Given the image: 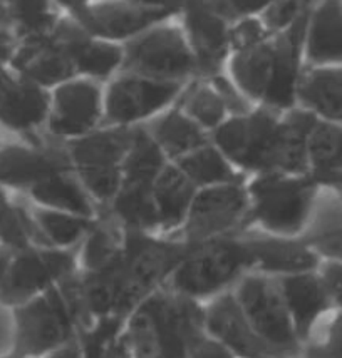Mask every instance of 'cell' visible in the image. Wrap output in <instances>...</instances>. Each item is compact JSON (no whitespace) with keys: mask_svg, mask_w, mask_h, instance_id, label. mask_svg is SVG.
I'll list each match as a JSON object with an SVG mask.
<instances>
[{"mask_svg":"<svg viewBox=\"0 0 342 358\" xmlns=\"http://www.w3.org/2000/svg\"><path fill=\"white\" fill-rule=\"evenodd\" d=\"M207 335L202 301L161 287L132 310L125 340L131 358H188Z\"/></svg>","mask_w":342,"mask_h":358,"instance_id":"obj_1","label":"cell"},{"mask_svg":"<svg viewBox=\"0 0 342 358\" xmlns=\"http://www.w3.org/2000/svg\"><path fill=\"white\" fill-rule=\"evenodd\" d=\"M245 185L250 229L275 236H303L322 187L310 174L262 173L247 178Z\"/></svg>","mask_w":342,"mask_h":358,"instance_id":"obj_2","label":"cell"},{"mask_svg":"<svg viewBox=\"0 0 342 358\" xmlns=\"http://www.w3.org/2000/svg\"><path fill=\"white\" fill-rule=\"evenodd\" d=\"M252 271V255L245 231L196 245H188L185 258L165 287L198 301H208L232 289Z\"/></svg>","mask_w":342,"mask_h":358,"instance_id":"obj_3","label":"cell"},{"mask_svg":"<svg viewBox=\"0 0 342 358\" xmlns=\"http://www.w3.org/2000/svg\"><path fill=\"white\" fill-rule=\"evenodd\" d=\"M188 251L186 243L156 233L125 231L119 263L118 317L126 318L165 287Z\"/></svg>","mask_w":342,"mask_h":358,"instance_id":"obj_4","label":"cell"},{"mask_svg":"<svg viewBox=\"0 0 342 358\" xmlns=\"http://www.w3.org/2000/svg\"><path fill=\"white\" fill-rule=\"evenodd\" d=\"M132 127L102 124L66 143L72 171L100 210H104L121 189L123 161L130 149Z\"/></svg>","mask_w":342,"mask_h":358,"instance_id":"obj_5","label":"cell"},{"mask_svg":"<svg viewBox=\"0 0 342 358\" xmlns=\"http://www.w3.org/2000/svg\"><path fill=\"white\" fill-rule=\"evenodd\" d=\"M121 71L182 84L198 78L193 50L178 15L160 20L123 44Z\"/></svg>","mask_w":342,"mask_h":358,"instance_id":"obj_6","label":"cell"},{"mask_svg":"<svg viewBox=\"0 0 342 358\" xmlns=\"http://www.w3.org/2000/svg\"><path fill=\"white\" fill-rule=\"evenodd\" d=\"M280 114L265 106L228 116L210 134L212 143L247 178L271 173Z\"/></svg>","mask_w":342,"mask_h":358,"instance_id":"obj_7","label":"cell"},{"mask_svg":"<svg viewBox=\"0 0 342 358\" xmlns=\"http://www.w3.org/2000/svg\"><path fill=\"white\" fill-rule=\"evenodd\" d=\"M232 292L256 335L279 355L299 358L302 343L294 330L279 278L249 271L237 281Z\"/></svg>","mask_w":342,"mask_h":358,"instance_id":"obj_8","label":"cell"},{"mask_svg":"<svg viewBox=\"0 0 342 358\" xmlns=\"http://www.w3.org/2000/svg\"><path fill=\"white\" fill-rule=\"evenodd\" d=\"M245 182L247 179L200 187L185 223L170 238L186 245H196L250 229V201Z\"/></svg>","mask_w":342,"mask_h":358,"instance_id":"obj_9","label":"cell"},{"mask_svg":"<svg viewBox=\"0 0 342 358\" xmlns=\"http://www.w3.org/2000/svg\"><path fill=\"white\" fill-rule=\"evenodd\" d=\"M186 84L158 80L135 72L119 71L104 83L106 126L132 127L151 121L177 104Z\"/></svg>","mask_w":342,"mask_h":358,"instance_id":"obj_10","label":"cell"},{"mask_svg":"<svg viewBox=\"0 0 342 358\" xmlns=\"http://www.w3.org/2000/svg\"><path fill=\"white\" fill-rule=\"evenodd\" d=\"M14 350L24 358L41 357L78 338V325L57 285L14 306Z\"/></svg>","mask_w":342,"mask_h":358,"instance_id":"obj_11","label":"cell"},{"mask_svg":"<svg viewBox=\"0 0 342 358\" xmlns=\"http://www.w3.org/2000/svg\"><path fill=\"white\" fill-rule=\"evenodd\" d=\"M79 271L78 248L29 246L12 255L0 285V303L19 306Z\"/></svg>","mask_w":342,"mask_h":358,"instance_id":"obj_12","label":"cell"},{"mask_svg":"<svg viewBox=\"0 0 342 358\" xmlns=\"http://www.w3.org/2000/svg\"><path fill=\"white\" fill-rule=\"evenodd\" d=\"M104 122V84L89 78H72L50 89L44 134L66 144L93 133Z\"/></svg>","mask_w":342,"mask_h":358,"instance_id":"obj_13","label":"cell"},{"mask_svg":"<svg viewBox=\"0 0 342 358\" xmlns=\"http://www.w3.org/2000/svg\"><path fill=\"white\" fill-rule=\"evenodd\" d=\"M178 20L193 50L198 78L208 79L225 72L233 22L215 0H186Z\"/></svg>","mask_w":342,"mask_h":358,"instance_id":"obj_14","label":"cell"},{"mask_svg":"<svg viewBox=\"0 0 342 358\" xmlns=\"http://www.w3.org/2000/svg\"><path fill=\"white\" fill-rule=\"evenodd\" d=\"M69 169L66 144L46 134L36 141L15 138L0 146V187L6 191L25 194L42 179Z\"/></svg>","mask_w":342,"mask_h":358,"instance_id":"obj_15","label":"cell"},{"mask_svg":"<svg viewBox=\"0 0 342 358\" xmlns=\"http://www.w3.org/2000/svg\"><path fill=\"white\" fill-rule=\"evenodd\" d=\"M62 19L49 34L17 41L11 61L12 69L47 91L79 78Z\"/></svg>","mask_w":342,"mask_h":358,"instance_id":"obj_16","label":"cell"},{"mask_svg":"<svg viewBox=\"0 0 342 358\" xmlns=\"http://www.w3.org/2000/svg\"><path fill=\"white\" fill-rule=\"evenodd\" d=\"M50 91L12 67L0 71V126L24 139H41L49 114Z\"/></svg>","mask_w":342,"mask_h":358,"instance_id":"obj_17","label":"cell"},{"mask_svg":"<svg viewBox=\"0 0 342 358\" xmlns=\"http://www.w3.org/2000/svg\"><path fill=\"white\" fill-rule=\"evenodd\" d=\"M69 17L89 36L123 45L160 20L173 17V14L136 6L126 0H93L84 10Z\"/></svg>","mask_w":342,"mask_h":358,"instance_id":"obj_18","label":"cell"},{"mask_svg":"<svg viewBox=\"0 0 342 358\" xmlns=\"http://www.w3.org/2000/svg\"><path fill=\"white\" fill-rule=\"evenodd\" d=\"M205 330L238 358L282 357L252 328L232 289L210 298L203 305ZM294 358V357H292Z\"/></svg>","mask_w":342,"mask_h":358,"instance_id":"obj_19","label":"cell"},{"mask_svg":"<svg viewBox=\"0 0 342 358\" xmlns=\"http://www.w3.org/2000/svg\"><path fill=\"white\" fill-rule=\"evenodd\" d=\"M245 236L252 255V271L272 276L317 271L324 259L303 236H275L256 229H247Z\"/></svg>","mask_w":342,"mask_h":358,"instance_id":"obj_20","label":"cell"},{"mask_svg":"<svg viewBox=\"0 0 342 358\" xmlns=\"http://www.w3.org/2000/svg\"><path fill=\"white\" fill-rule=\"evenodd\" d=\"M277 278L294 330L301 343H303L320 320L334 310V306L329 300L319 271L296 273V275L277 276Z\"/></svg>","mask_w":342,"mask_h":358,"instance_id":"obj_21","label":"cell"},{"mask_svg":"<svg viewBox=\"0 0 342 358\" xmlns=\"http://www.w3.org/2000/svg\"><path fill=\"white\" fill-rule=\"evenodd\" d=\"M306 66H342V0H314L303 31Z\"/></svg>","mask_w":342,"mask_h":358,"instance_id":"obj_22","label":"cell"},{"mask_svg":"<svg viewBox=\"0 0 342 358\" xmlns=\"http://www.w3.org/2000/svg\"><path fill=\"white\" fill-rule=\"evenodd\" d=\"M317 121L299 106L280 114L271 173L309 174V138Z\"/></svg>","mask_w":342,"mask_h":358,"instance_id":"obj_23","label":"cell"},{"mask_svg":"<svg viewBox=\"0 0 342 358\" xmlns=\"http://www.w3.org/2000/svg\"><path fill=\"white\" fill-rule=\"evenodd\" d=\"M273 62H275V42L273 36H268L267 39L254 45L230 54L226 62V74L247 99L255 106H260L271 87Z\"/></svg>","mask_w":342,"mask_h":358,"instance_id":"obj_24","label":"cell"},{"mask_svg":"<svg viewBox=\"0 0 342 358\" xmlns=\"http://www.w3.org/2000/svg\"><path fill=\"white\" fill-rule=\"evenodd\" d=\"M297 106L320 121L342 124V66H306L297 89Z\"/></svg>","mask_w":342,"mask_h":358,"instance_id":"obj_25","label":"cell"},{"mask_svg":"<svg viewBox=\"0 0 342 358\" xmlns=\"http://www.w3.org/2000/svg\"><path fill=\"white\" fill-rule=\"evenodd\" d=\"M160 233L173 236L185 223L198 187L175 163H168L151 186Z\"/></svg>","mask_w":342,"mask_h":358,"instance_id":"obj_26","label":"cell"},{"mask_svg":"<svg viewBox=\"0 0 342 358\" xmlns=\"http://www.w3.org/2000/svg\"><path fill=\"white\" fill-rule=\"evenodd\" d=\"M143 126L156 141L170 163L182 159L212 141L210 133L188 117L177 104L158 114L151 121L144 122Z\"/></svg>","mask_w":342,"mask_h":358,"instance_id":"obj_27","label":"cell"},{"mask_svg":"<svg viewBox=\"0 0 342 358\" xmlns=\"http://www.w3.org/2000/svg\"><path fill=\"white\" fill-rule=\"evenodd\" d=\"M25 196L29 203L37 204V206L72 213V215L86 216V218H97L101 213L100 206L94 203L91 194L86 191L83 182L72 169L42 179L36 186H32Z\"/></svg>","mask_w":342,"mask_h":358,"instance_id":"obj_28","label":"cell"},{"mask_svg":"<svg viewBox=\"0 0 342 358\" xmlns=\"http://www.w3.org/2000/svg\"><path fill=\"white\" fill-rule=\"evenodd\" d=\"M151 186L123 182L113 201L101 211L108 213L123 231L161 234Z\"/></svg>","mask_w":342,"mask_h":358,"instance_id":"obj_29","label":"cell"},{"mask_svg":"<svg viewBox=\"0 0 342 358\" xmlns=\"http://www.w3.org/2000/svg\"><path fill=\"white\" fill-rule=\"evenodd\" d=\"M125 231L106 211H101L91 231L79 245V270L100 271L119 262Z\"/></svg>","mask_w":342,"mask_h":358,"instance_id":"obj_30","label":"cell"},{"mask_svg":"<svg viewBox=\"0 0 342 358\" xmlns=\"http://www.w3.org/2000/svg\"><path fill=\"white\" fill-rule=\"evenodd\" d=\"M175 164L193 181L198 189L247 179L245 174L238 171L212 141L182 159L175 161Z\"/></svg>","mask_w":342,"mask_h":358,"instance_id":"obj_31","label":"cell"},{"mask_svg":"<svg viewBox=\"0 0 342 358\" xmlns=\"http://www.w3.org/2000/svg\"><path fill=\"white\" fill-rule=\"evenodd\" d=\"M168 163V157L151 138L146 127L143 124L132 127L130 149L123 161V182L151 186Z\"/></svg>","mask_w":342,"mask_h":358,"instance_id":"obj_32","label":"cell"},{"mask_svg":"<svg viewBox=\"0 0 342 358\" xmlns=\"http://www.w3.org/2000/svg\"><path fill=\"white\" fill-rule=\"evenodd\" d=\"M177 106L210 134L230 116L224 97L210 79L196 78L190 80L177 101Z\"/></svg>","mask_w":342,"mask_h":358,"instance_id":"obj_33","label":"cell"},{"mask_svg":"<svg viewBox=\"0 0 342 358\" xmlns=\"http://www.w3.org/2000/svg\"><path fill=\"white\" fill-rule=\"evenodd\" d=\"M29 210L39 226L42 236L46 238L47 245L55 246V248H78L96 221V218L50 210V208L37 206L32 203H29Z\"/></svg>","mask_w":342,"mask_h":358,"instance_id":"obj_34","label":"cell"},{"mask_svg":"<svg viewBox=\"0 0 342 358\" xmlns=\"http://www.w3.org/2000/svg\"><path fill=\"white\" fill-rule=\"evenodd\" d=\"M12 32L17 41L54 31L64 15L54 0H8Z\"/></svg>","mask_w":342,"mask_h":358,"instance_id":"obj_35","label":"cell"},{"mask_svg":"<svg viewBox=\"0 0 342 358\" xmlns=\"http://www.w3.org/2000/svg\"><path fill=\"white\" fill-rule=\"evenodd\" d=\"M299 358H342V310L332 315L319 334L302 343Z\"/></svg>","mask_w":342,"mask_h":358,"instance_id":"obj_36","label":"cell"},{"mask_svg":"<svg viewBox=\"0 0 342 358\" xmlns=\"http://www.w3.org/2000/svg\"><path fill=\"white\" fill-rule=\"evenodd\" d=\"M312 0H272L259 19L271 36H277L301 22L309 12Z\"/></svg>","mask_w":342,"mask_h":358,"instance_id":"obj_37","label":"cell"},{"mask_svg":"<svg viewBox=\"0 0 342 358\" xmlns=\"http://www.w3.org/2000/svg\"><path fill=\"white\" fill-rule=\"evenodd\" d=\"M303 238L319 251L322 258L342 262V216H334V221L324 223L314 233L303 234Z\"/></svg>","mask_w":342,"mask_h":358,"instance_id":"obj_38","label":"cell"},{"mask_svg":"<svg viewBox=\"0 0 342 358\" xmlns=\"http://www.w3.org/2000/svg\"><path fill=\"white\" fill-rule=\"evenodd\" d=\"M271 34L264 27L262 20L259 15L255 17H243V19L235 20L230 29V54L238 49L254 45L256 42L267 39Z\"/></svg>","mask_w":342,"mask_h":358,"instance_id":"obj_39","label":"cell"},{"mask_svg":"<svg viewBox=\"0 0 342 358\" xmlns=\"http://www.w3.org/2000/svg\"><path fill=\"white\" fill-rule=\"evenodd\" d=\"M317 271L332 306L336 310H342V262L324 258Z\"/></svg>","mask_w":342,"mask_h":358,"instance_id":"obj_40","label":"cell"},{"mask_svg":"<svg viewBox=\"0 0 342 358\" xmlns=\"http://www.w3.org/2000/svg\"><path fill=\"white\" fill-rule=\"evenodd\" d=\"M217 6L228 15V19L235 20L243 19V17L260 15L272 0H215Z\"/></svg>","mask_w":342,"mask_h":358,"instance_id":"obj_41","label":"cell"},{"mask_svg":"<svg viewBox=\"0 0 342 358\" xmlns=\"http://www.w3.org/2000/svg\"><path fill=\"white\" fill-rule=\"evenodd\" d=\"M188 358H237L225 345L217 342L210 335H205L195 343Z\"/></svg>","mask_w":342,"mask_h":358,"instance_id":"obj_42","label":"cell"},{"mask_svg":"<svg viewBox=\"0 0 342 358\" xmlns=\"http://www.w3.org/2000/svg\"><path fill=\"white\" fill-rule=\"evenodd\" d=\"M126 2L149 8H158V10H165L168 14L178 15L182 12L183 6L186 3V0H126Z\"/></svg>","mask_w":342,"mask_h":358,"instance_id":"obj_43","label":"cell"},{"mask_svg":"<svg viewBox=\"0 0 342 358\" xmlns=\"http://www.w3.org/2000/svg\"><path fill=\"white\" fill-rule=\"evenodd\" d=\"M7 305L0 303V352H4L8 347V343L14 340L15 342V327L14 320H8L7 313L4 312Z\"/></svg>","mask_w":342,"mask_h":358,"instance_id":"obj_44","label":"cell"},{"mask_svg":"<svg viewBox=\"0 0 342 358\" xmlns=\"http://www.w3.org/2000/svg\"><path fill=\"white\" fill-rule=\"evenodd\" d=\"M47 358H84V355L78 338H74L71 340V342H67L66 345H62V347L50 352Z\"/></svg>","mask_w":342,"mask_h":358,"instance_id":"obj_45","label":"cell"},{"mask_svg":"<svg viewBox=\"0 0 342 358\" xmlns=\"http://www.w3.org/2000/svg\"><path fill=\"white\" fill-rule=\"evenodd\" d=\"M93 0H54L59 10L66 15H76L91 3Z\"/></svg>","mask_w":342,"mask_h":358,"instance_id":"obj_46","label":"cell"},{"mask_svg":"<svg viewBox=\"0 0 342 358\" xmlns=\"http://www.w3.org/2000/svg\"><path fill=\"white\" fill-rule=\"evenodd\" d=\"M12 255H14V251L8 250L7 246L0 245V285H2V281L7 275V270H8V265H11Z\"/></svg>","mask_w":342,"mask_h":358,"instance_id":"obj_47","label":"cell"},{"mask_svg":"<svg viewBox=\"0 0 342 358\" xmlns=\"http://www.w3.org/2000/svg\"><path fill=\"white\" fill-rule=\"evenodd\" d=\"M0 32H12L8 0H0Z\"/></svg>","mask_w":342,"mask_h":358,"instance_id":"obj_48","label":"cell"},{"mask_svg":"<svg viewBox=\"0 0 342 358\" xmlns=\"http://www.w3.org/2000/svg\"><path fill=\"white\" fill-rule=\"evenodd\" d=\"M0 358H24V357L20 355V353H17V352L14 350L12 353H7V355H2Z\"/></svg>","mask_w":342,"mask_h":358,"instance_id":"obj_49","label":"cell"},{"mask_svg":"<svg viewBox=\"0 0 342 358\" xmlns=\"http://www.w3.org/2000/svg\"><path fill=\"white\" fill-rule=\"evenodd\" d=\"M272 358H292V357H272Z\"/></svg>","mask_w":342,"mask_h":358,"instance_id":"obj_50","label":"cell"},{"mask_svg":"<svg viewBox=\"0 0 342 358\" xmlns=\"http://www.w3.org/2000/svg\"><path fill=\"white\" fill-rule=\"evenodd\" d=\"M312 2H314V0H312Z\"/></svg>","mask_w":342,"mask_h":358,"instance_id":"obj_51","label":"cell"}]
</instances>
